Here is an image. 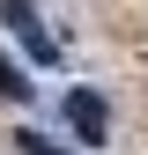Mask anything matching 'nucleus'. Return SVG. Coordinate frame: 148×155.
<instances>
[{"label":"nucleus","instance_id":"nucleus-3","mask_svg":"<svg viewBox=\"0 0 148 155\" xmlns=\"http://www.w3.org/2000/svg\"><path fill=\"white\" fill-rule=\"evenodd\" d=\"M22 96H30V81L8 67V52H0V104H22Z\"/></svg>","mask_w":148,"mask_h":155},{"label":"nucleus","instance_id":"nucleus-1","mask_svg":"<svg viewBox=\"0 0 148 155\" xmlns=\"http://www.w3.org/2000/svg\"><path fill=\"white\" fill-rule=\"evenodd\" d=\"M67 126L82 133L89 148H96L104 133H111V111H104V96H89V89H67Z\"/></svg>","mask_w":148,"mask_h":155},{"label":"nucleus","instance_id":"nucleus-4","mask_svg":"<svg viewBox=\"0 0 148 155\" xmlns=\"http://www.w3.org/2000/svg\"><path fill=\"white\" fill-rule=\"evenodd\" d=\"M15 148H22V155H67L59 140H45V133H22V140H15Z\"/></svg>","mask_w":148,"mask_h":155},{"label":"nucleus","instance_id":"nucleus-2","mask_svg":"<svg viewBox=\"0 0 148 155\" xmlns=\"http://www.w3.org/2000/svg\"><path fill=\"white\" fill-rule=\"evenodd\" d=\"M8 30L30 45V59H37V67H52V59H59V45H52V37H45V22L30 15V0H8Z\"/></svg>","mask_w":148,"mask_h":155}]
</instances>
